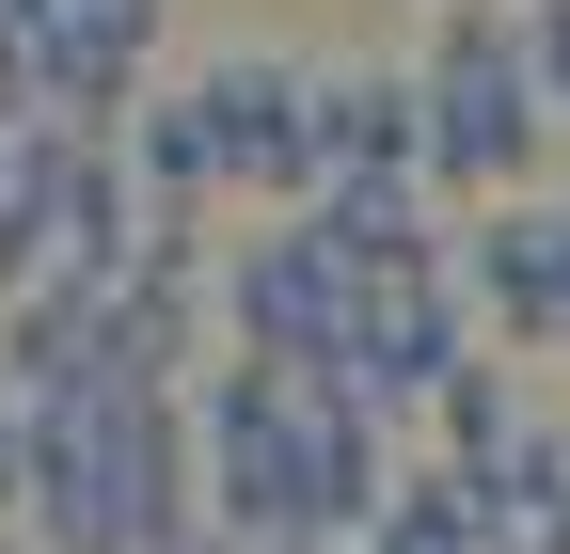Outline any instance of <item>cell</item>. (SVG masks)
I'll use <instances>...</instances> for the list:
<instances>
[{
	"label": "cell",
	"instance_id": "7a4b0ae2",
	"mask_svg": "<svg viewBox=\"0 0 570 554\" xmlns=\"http://www.w3.org/2000/svg\"><path fill=\"white\" fill-rule=\"evenodd\" d=\"M127 175L142 190H269V206H302V63L285 48H223V63H190V80H142L127 96Z\"/></svg>",
	"mask_w": 570,
	"mask_h": 554
},
{
	"label": "cell",
	"instance_id": "52a82bcc",
	"mask_svg": "<svg viewBox=\"0 0 570 554\" xmlns=\"http://www.w3.org/2000/svg\"><path fill=\"white\" fill-rule=\"evenodd\" d=\"M523 63H539V111L570 127V0H523Z\"/></svg>",
	"mask_w": 570,
	"mask_h": 554
},
{
	"label": "cell",
	"instance_id": "277c9868",
	"mask_svg": "<svg viewBox=\"0 0 570 554\" xmlns=\"http://www.w3.org/2000/svg\"><path fill=\"white\" fill-rule=\"evenodd\" d=\"M206 286H223V333H238L254 365H302V380H317V365L348 349V317H365V254H348L317 206H285V222L238 238Z\"/></svg>",
	"mask_w": 570,
	"mask_h": 554
},
{
	"label": "cell",
	"instance_id": "ba28073f",
	"mask_svg": "<svg viewBox=\"0 0 570 554\" xmlns=\"http://www.w3.org/2000/svg\"><path fill=\"white\" fill-rule=\"evenodd\" d=\"M0 554H32V523H0Z\"/></svg>",
	"mask_w": 570,
	"mask_h": 554
},
{
	"label": "cell",
	"instance_id": "3957f363",
	"mask_svg": "<svg viewBox=\"0 0 570 554\" xmlns=\"http://www.w3.org/2000/svg\"><path fill=\"white\" fill-rule=\"evenodd\" d=\"M554 144V111H539V63H523V0H444V32H428L412 63V175L428 190H523Z\"/></svg>",
	"mask_w": 570,
	"mask_h": 554
},
{
	"label": "cell",
	"instance_id": "5b68a950",
	"mask_svg": "<svg viewBox=\"0 0 570 554\" xmlns=\"http://www.w3.org/2000/svg\"><path fill=\"white\" fill-rule=\"evenodd\" d=\"M412 159V63H302V190Z\"/></svg>",
	"mask_w": 570,
	"mask_h": 554
},
{
	"label": "cell",
	"instance_id": "6da1fadb",
	"mask_svg": "<svg viewBox=\"0 0 570 554\" xmlns=\"http://www.w3.org/2000/svg\"><path fill=\"white\" fill-rule=\"evenodd\" d=\"M17 523H32V554H175V538H206L190 412H175V396H96V412L32 396Z\"/></svg>",
	"mask_w": 570,
	"mask_h": 554
},
{
	"label": "cell",
	"instance_id": "9c48e42d",
	"mask_svg": "<svg viewBox=\"0 0 570 554\" xmlns=\"http://www.w3.org/2000/svg\"><path fill=\"white\" fill-rule=\"evenodd\" d=\"M175 554H238V538H175Z\"/></svg>",
	"mask_w": 570,
	"mask_h": 554
},
{
	"label": "cell",
	"instance_id": "8992f818",
	"mask_svg": "<svg viewBox=\"0 0 570 554\" xmlns=\"http://www.w3.org/2000/svg\"><path fill=\"white\" fill-rule=\"evenodd\" d=\"M523 444H539V412L508 396V365H475V349H460L444 380H428V459H444V475H475V492H491Z\"/></svg>",
	"mask_w": 570,
	"mask_h": 554
}]
</instances>
